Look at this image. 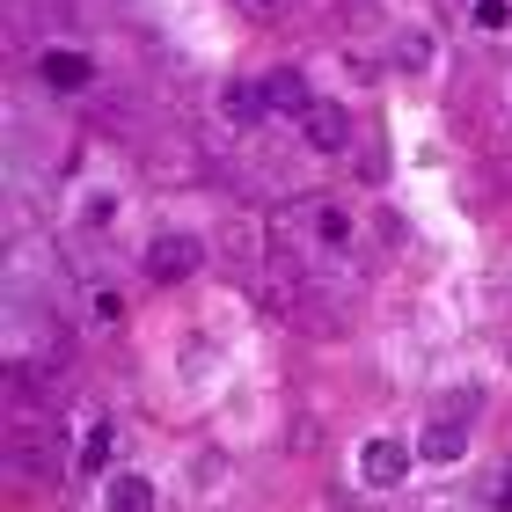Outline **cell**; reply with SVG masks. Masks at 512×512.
<instances>
[{
	"mask_svg": "<svg viewBox=\"0 0 512 512\" xmlns=\"http://www.w3.org/2000/svg\"><path fill=\"white\" fill-rule=\"evenodd\" d=\"M198 264H205L198 235H154V242H147V271L161 278V286H183V278H191Z\"/></svg>",
	"mask_w": 512,
	"mask_h": 512,
	"instance_id": "6da1fadb",
	"label": "cell"
},
{
	"mask_svg": "<svg viewBox=\"0 0 512 512\" xmlns=\"http://www.w3.org/2000/svg\"><path fill=\"white\" fill-rule=\"evenodd\" d=\"M359 476L374 483V491H395V483L410 476V447L403 439H366L359 447Z\"/></svg>",
	"mask_w": 512,
	"mask_h": 512,
	"instance_id": "7a4b0ae2",
	"label": "cell"
},
{
	"mask_svg": "<svg viewBox=\"0 0 512 512\" xmlns=\"http://www.w3.org/2000/svg\"><path fill=\"white\" fill-rule=\"evenodd\" d=\"M300 125H308V147L315 154H344V139H352V118H344V103H308V118H300Z\"/></svg>",
	"mask_w": 512,
	"mask_h": 512,
	"instance_id": "3957f363",
	"label": "cell"
},
{
	"mask_svg": "<svg viewBox=\"0 0 512 512\" xmlns=\"http://www.w3.org/2000/svg\"><path fill=\"white\" fill-rule=\"evenodd\" d=\"M37 81H44V88H66V96H74V88L96 81V66H88L81 52H44V59H37Z\"/></svg>",
	"mask_w": 512,
	"mask_h": 512,
	"instance_id": "277c9868",
	"label": "cell"
},
{
	"mask_svg": "<svg viewBox=\"0 0 512 512\" xmlns=\"http://www.w3.org/2000/svg\"><path fill=\"white\" fill-rule=\"evenodd\" d=\"M264 103L286 110V118H308L315 96H308V81H300V74H271V81H264Z\"/></svg>",
	"mask_w": 512,
	"mask_h": 512,
	"instance_id": "5b68a950",
	"label": "cell"
},
{
	"mask_svg": "<svg viewBox=\"0 0 512 512\" xmlns=\"http://www.w3.org/2000/svg\"><path fill=\"white\" fill-rule=\"evenodd\" d=\"M220 110H227V118H235V125H256V118H264V88H256V81H227V96H220Z\"/></svg>",
	"mask_w": 512,
	"mask_h": 512,
	"instance_id": "8992f818",
	"label": "cell"
},
{
	"mask_svg": "<svg viewBox=\"0 0 512 512\" xmlns=\"http://www.w3.org/2000/svg\"><path fill=\"white\" fill-rule=\"evenodd\" d=\"M110 512H154V483L147 476H110Z\"/></svg>",
	"mask_w": 512,
	"mask_h": 512,
	"instance_id": "52a82bcc",
	"label": "cell"
},
{
	"mask_svg": "<svg viewBox=\"0 0 512 512\" xmlns=\"http://www.w3.org/2000/svg\"><path fill=\"white\" fill-rule=\"evenodd\" d=\"M417 447H425V461H461V447H469V439H461L454 417H439V425H425V439H417Z\"/></svg>",
	"mask_w": 512,
	"mask_h": 512,
	"instance_id": "ba28073f",
	"label": "cell"
},
{
	"mask_svg": "<svg viewBox=\"0 0 512 512\" xmlns=\"http://www.w3.org/2000/svg\"><path fill=\"white\" fill-rule=\"evenodd\" d=\"M110 447H118V425L103 417V425L88 432V447H81V469H88V476H103V469H110Z\"/></svg>",
	"mask_w": 512,
	"mask_h": 512,
	"instance_id": "9c48e42d",
	"label": "cell"
},
{
	"mask_svg": "<svg viewBox=\"0 0 512 512\" xmlns=\"http://www.w3.org/2000/svg\"><path fill=\"white\" fill-rule=\"evenodd\" d=\"M315 235L322 242H344V235H352V220H344L337 205H315Z\"/></svg>",
	"mask_w": 512,
	"mask_h": 512,
	"instance_id": "30bf717a",
	"label": "cell"
},
{
	"mask_svg": "<svg viewBox=\"0 0 512 512\" xmlns=\"http://www.w3.org/2000/svg\"><path fill=\"white\" fill-rule=\"evenodd\" d=\"M476 22H483V30H505V22H512V0H476Z\"/></svg>",
	"mask_w": 512,
	"mask_h": 512,
	"instance_id": "8fae6325",
	"label": "cell"
}]
</instances>
